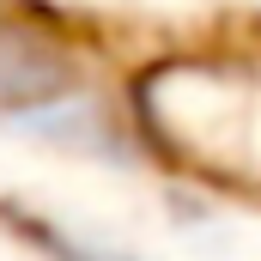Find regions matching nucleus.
<instances>
[{"mask_svg": "<svg viewBox=\"0 0 261 261\" xmlns=\"http://www.w3.org/2000/svg\"><path fill=\"white\" fill-rule=\"evenodd\" d=\"M24 231H31V237H37L49 255H61V261H116V255H91V249H79L73 237H61L55 225H37V219H24Z\"/></svg>", "mask_w": 261, "mask_h": 261, "instance_id": "obj_2", "label": "nucleus"}, {"mask_svg": "<svg viewBox=\"0 0 261 261\" xmlns=\"http://www.w3.org/2000/svg\"><path fill=\"white\" fill-rule=\"evenodd\" d=\"M61 85V67L49 61L37 43H24L18 31L0 24V103H37Z\"/></svg>", "mask_w": 261, "mask_h": 261, "instance_id": "obj_1", "label": "nucleus"}]
</instances>
